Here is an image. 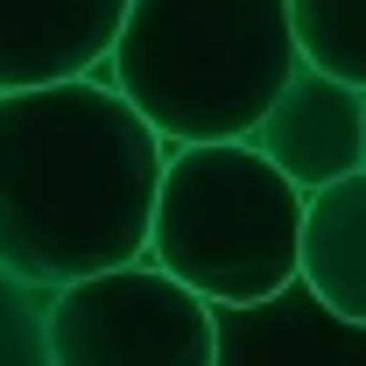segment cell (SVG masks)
I'll return each instance as SVG.
<instances>
[{"mask_svg":"<svg viewBox=\"0 0 366 366\" xmlns=\"http://www.w3.org/2000/svg\"><path fill=\"white\" fill-rule=\"evenodd\" d=\"M56 366H219V303L155 254L78 274L49 303Z\"/></svg>","mask_w":366,"mask_h":366,"instance_id":"277c9868","label":"cell"},{"mask_svg":"<svg viewBox=\"0 0 366 366\" xmlns=\"http://www.w3.org/2000/svg\"><path fill=\"white\" fill-rule=\"evenodd\" d=\"M49 303L56 289L0 261V366H56L49 352Z\"/></svg>","mask_w":366,"mask_h":366,"instance_id":"30bf717a","label":"cell"},{"mask_svg":"<svg viewBox=\"0 0 366 366\" xmlns=\"http://www.w3.org/2000/svg\"><path fill=\"white\" fill-rule=\"evenodd\" d=\"M303 64L289 0H134L92 78L120 85L169 141L254 134Z\"/></svg>","mask_w":366,"mask_h":366,"instance_id":"7a4b0ae2","label":"cell"},{"mask_svg":"<svg viewBox=\"0 0 366 366\" xmlns=\"http://www.w3.org/2000/svg\"><path fill=\"white\" fill-rule=\"evenodd\" d=\"M303 226H310V190L254 134L177 141L148 254L183 282H197L212 303H247L303 268Z\"/></svg>","mask_w":366,"mask_h":366,"instance_id":"3957f363","label":"cell"},{"mask_svg":"<svg viewBox=\"0 0 366 366\" xmlns=\"http://www.w3.org/2000/svg\"><path fill=\"white\" fill-rule=\"evenodd\" d=\"M289 14L310 64L366 85V0H289Z\"/></svg>","mask_w":366,"mask_h":366,"instance_id":"9c48e42d","label":"cell"},{"mask_svg":"<svg viewBox=\"0 0 366 366\" xmlns=\"http://www.w3.org/2000/svg\"><path fill=\"white\" fill-rule=\"evenodd\" d=\"M134 0H0V92L92 78Z\"/></svg>","mask_w":366,"mask_h":366,"instance_id":"52a82bcc","label":"cell"},{"mask_svg":"<svg viewBox=\"0 0 366 366\" xmlns=\"http://www.w3.org/2000/svg\"><path fill=\"white\" fill-rule=\"evenodd\" d=\"M169 148L106 78L0 92V261L49 289L141 261Z\"/></svg>","mask_w":366,"mask_h":366,"instance_id":"6da1fadb","label":"cell"},{"mask_svg":"<svg viewBox=\"0 0 366 366\" xmlns=\"http://www.w3.org/2000/svg\"><path fill=\"white\" fill-rule=\"evenodd\" d=\"M219 366H366V317L296 268L268 296L219 303Z\"/></svg>","mask_w":366,"mask_h":366,"instance_id":"5b68a950","label":"cell"},{"mask_svg":"<svg viewBox=\"0 0 366 366\" xmlns=\"http://www.w3.org/2000/svg\"><path fill=\"white\" fill-rule=\"evenodd\" d=\"M303 274L331 303L366 317V169L310 190V226H303Z\"/></svg>","mask_w":366,"mask_h":366,"instance_id":"ba28073f","label":"cell"},{"mask_svg":"<svg viewBox=\"0 0 366 366\" xmlns=\"http://www.w3.org/2000/svg\"><path fill=\"white\" fill-rule=\"evenodd\" d=\"M254 141L303 190L352 177V169H366V85H352V78H338V71L303 56L289 71V85L274 92V106L261 113Z\"/></svg>","mask_w":366,"mask_h":366,"instance_id":"8992f818","label":"cell"}]
</instances>
